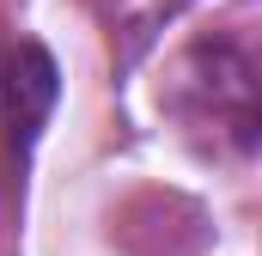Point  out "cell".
<instances>
[{
  "mask_svg": "<svg viewBox=\"0 0 262 256\" xmlns=\"http://www.w3.org/2000/svg\"><path fill=\"white\" fill-rule=\"evenodd\" d=\"M0 98H6V134H12V153L25 159L31 140L43 134L55 98H61V73H55V55L43 43H18L6 55V79H0Z\"/></svg>",
  "mask_w": 262,
  "mask_h": 256,
  "instance_id": "1",
  "label": "cell"
}]
</instances>
